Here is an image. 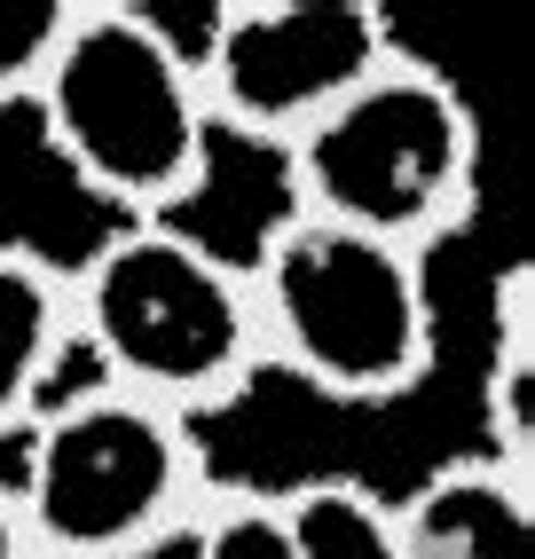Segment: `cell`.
Wrapping results in <instances>:
<instances>
[{
	"mask_svg": "<svg viewBox=\"0 0 535 559\" xmlns=\"http://www.w3.org/2000/svg\"><path fill=\"white\" fill-rule=\"evenodd\" d=\"M221 0H80L48 71L40 151L110 221H189L213 181L221 134L198 95V48Z\"/></svg>",
	"mask_w": 535,
	"mask_h": 559,
	"instance_id": "obj_1",
	"label": "cell"
},
{
	"mask_svg": "<svg viewBox=\"0 0 535 559\" xmlns=\"http://www.w3.org/2000/svg\"><path fill=\"white\" fill-rule=\"evenodd\" d=\"M71 340L87 379L189 426H213L268 379L245 252L189 221H110L71 252Z\"/></svg>",
	"mask_w": 535,
	"mask_h": 559,
	"instance_id": "obj_2",
	"label": "cell"
},
{
	"mask_svg": "<svg viewBox=\"0 0 535 559\" xmlns=\"http://www.w3.org/2000/svg\"><path fill=\"white\" fill-rule=\"evenodd\" d=\"M433 260L370 245L338 221L276 213L245 252L268 379L308 386L331 409H394L426 386L441 347Z\"/></svg>",
	"mask_w": 535,
	"mask_h": 559,
	"instance_id": "obj_3",
	"label": "cell"
},
{
	"mask_svg": "<svg viewBox=\"0 0 535 559\" xmlns=\"http://www.w3.org/2000/svg\"><path fill=\"white\" fill-rule=\"evenodd\" d=\"M0 473L40 559H174L221 480L205 426L103 379H71Z\"/></svg>",
	"mask_w": 535,
	"mask_h": 559,
	"instance_id": "obj_4",
	"label": "cell"
},
{
	"mask_svg": "<svg viewBox=\"0 0 535 559\" xmlns=\"http://www.w3.org/2000/svg\"><path fill=\"white\" fill-rule=\"evenodd\" d=\"M284 205L370 245L433 260L480 213V119L426 56L394 48L370 80L276 158Z\"/></svg>",
	"mask_w": 535,
	"mask_h": 559,
	"instance_id": "obj_5",
	"label": "cell"
},
{
	"mask_svg": "<svg viewBox=\"0 0 535 559\" xmlns=\"http://www.w3.org/2000/svg\"><path fill=\"white\" fill-rule=\"evenodd\" d=\"M402 48L378 0H221L198 48V95L221 142L284 158Z\"/></svg>",
	"mask_w": 535,
	"mask_h": 559,
	"instance_id": "obj_6",
	"label": "cell"
},
{
	"mask_svg": "<svg viewBox=\"0 0 535 559\" xmlns=\"http://www.w3.org/2000/svg\"><path fill=\"white\" fill-rule=\"evenodd\" d=\"M80 379V340H71V260L0 237V457L32 433V418Z\"/></svg>",
	"mask_w": 535,
	"mask_h": 559,
	"instance_id": "obj_7",
	"label": "cell"
},
{
	"mask_svg": "<svg viewBox=\"0 0 535 559\" xmlns=\"http://www.w3.org/2000/svg\"><path fill=\"white\" fill-rule=\"evenodd\" d=\"M387 497L402 559H535V480L504 473L488 450L441 457Z\"/></svg>",
	"mask_w": 535,
	"mask_h": 559,
	"instance_id": "obj_8",
	"label": "cell"
},
{
	"mask_svg": "<svg viewBox=\"0 0 535 559\" xmlns=\"http://www.w3.org/2000/svg\"><path fill=\"white\" fill-rule=\"evenodd\" d=\"M480 450L535 480V269L504 260L488 292V355H480Z\"/></svg>",
	"mask_w": 535,
	"mask_h": 559,
	"instance_id": "obj_9",
	"label": "cell"
},
{
	"mask_svg": "<svg viewBox=\"0 0 535 559\" xmlns=\"http://www.w3.org/2000/svg\"><path fill=\"white\" fill-rule=\"evenodd\" d=\"M284 536L292 559H402L394 528V497L370 489L355 473H316V480H284Z\"/></svg>",
	"mask_w": 535,
	"mask_h": 559,
	"instance_id": "obj_10",
	"label": "cell"
},
{
	"mask_svg": "<svg viewBox=\"0 0 535 559\" xmlns=\"http://www.w3.org/2000/svg\"><path fill=\"white\" fill-rule=\"evenodd\" d=\"M174 559H292L276 489H268V480H213V497L189 520Z\"/></svg>",
	"mask_w": 535,
	"mask_h": 559,
	"instance_id": "obj_11",
	"label": "cell"
},
{
	"mask_svg": "<svg viewBox=\"0 0 535 559\" xmlns=\"http://www.w3.org/2000/svg\"><path fill=\"white\" fill-rule=\"evenodd\" d=\"M71 16H80V0H0V119H24L40 103L71 40Z\"/></svg>",
	"mask_w": 535,
	"mask_h": 559,
	"instance_id": "obj_12",
	"label": "cell"
},
{
	"mask_svg": "<svg viewBox=\"0 0 535 559\" xmlns=\"http://www.w3.org/2000/svg\"><path fill=\"white\" fill-rule=\"evenodd\" d=\"M0 559H40V544H32L24 512H16V489H9V473H0Z\"/></svg>",
	"mask_w": 535,
	"mask_h": 559,
	"instance_id": "obj_13",
	"label": "cell"
}]
</instances>
